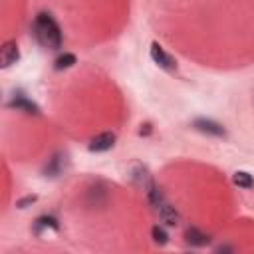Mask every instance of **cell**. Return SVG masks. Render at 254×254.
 <instances>
[{"label": "cell", "mask_w": 254, "mask_h": 254, "mask_svg": "<svg viewBox=\"0 0 254 254\" xmlns=\"http://www.w3.org/2000/svg\"><path fill=\"white\" fill-rule=\"evenodd\" d=\"M42 228H52V230H58V220H56L54 216L44 214V216H40V218L36 220V234H40V230H42Z\"/></svg>", "instance_id": "11"}, {"label": "cell", "mask_w": 254, "mask_h": 254, "mask_svg": "<svg viewBox=\"0 0 254 254\" xmlns=\"http://www.w3.org/2000/svg\"><path fill=\"white\" fill-rule=\"evenodd\" d=\"M131 181L137 185V187H141L143 190H151L155 185H153V179H151V175H149V171L143 167V165H135L133 169H131Z\"/></svg>", "instance_id": "5"}, {"label": "cell", "mask_w": 254, "mask_h": 254, "mask_svg": "<svg viewBox=\"0 0 254 254\" xmlns=\"http://www.w3.org/2000/svg\"><path fill=\"white\" fill-rule=\"evenodd\" d=\"M113 145H115V133L105 131V133H99V135H95L91 139L89 151L91 153H103V151H109Z\"/></svg>", "instance_id": "4"}, {"label": "cell", "mask_w": 254, "mask_h": 254, "mask_svg": "<svg viewBox=\"0 0 254 254\" xmlns=\"http://www.w3.org/2000/svg\"><path fill=\"white\" fill-rule=\"evenodd\" d=\"M185 240L190 246H206L208 244V236L204 232H200L198 228H192V226L185 230Z\"/></svg>", "instance_id": "8"}, {"label": "cell", "mask_w": 254, "mask_h": 254, "mask_svg": "<svg viewBox=\"0 0 254 254\" xmlns=\"http://www.w3.org/2000/svg\"><path fill=\"white\" fill-rule=\"evenodd\" d=\"M10 107H14V109H18V111H24V113H34V115H38V107H36L30 99H26L24 95L14 97V99L10 101Z\"/></svg>", "instance_id": "9"}, {"label": "cell", "mask_w": 254, "mask_h": 254, "mask_svg": "<svg viewBox=\"0 0 254 254\" xmlns=\"http://www.w3.org/2000/svg\"><path fill=\"white\" fill-rule=\"evenodd\" d=\"M34 36L36 40L44 46V48H50V50H58L62 48V32H60V26L56 24V20L42 12L36 16V22H34Z\"/></svg>", "instance_id": "1"}, {"label": "cell", "mask_w": 254, "mask_h": 254, "mask_svg": "<svg viewBox=\"0 0 254 254\" xmlns=\"http://www.w3.org/2000/svg\"><path fill=\"white\" fill-rule=\"evenodd\" d=\"M151 60L161 67V69H165V71H175L177 69V62H175V58H171L157 42H153L151 44Z\"/></svg>", "instance_id": "2"}, {"label": "cell", "mask_w": 254, "mask_h": 254, "mask_svg": "<svg viewBox=\"0 0 254 254\" xmlns=\"http://www.w3.org/2000/svg\"><path fill=\"white\" fill-rule=\"evenodd\" d=\"M151 236H153V240H155V244H159V246H165L167 242H169V234L161 228V226H153V230H151Z\"/></svg>", "instance_id": "13"}, {"label": "cell", "mask_w": 254, "mask_h": 254, "mask_svg": "<svg viewBox=\"0 0 254 254\" xmlns=\"http://www.w3.org/2000/svg\"><path fill=\"white\" fill-rule=\"evenodd\" d=\"M232 181H234V185H238V187H242V189H252V187H254V179H252V175L246 173V171H236V173L232 175Z\"/></svg>", "instance_id": "10"}, {"label": "cell", "mask_w": 254, "mask_h": 254, "mask_svg": "<svg viewBox=\"0 0 254 254\" xmlns=\"http://www.w3.org/2000/svg\"><path fill=\"white\" fill-rule=\"evenodd\" d=\"M73 64H77V58L73 54H62L58 60H56V69H67L71 67Z\"/></svg>", "instance_id": "12"}, {"label": "cell", "mask_w": 254, "mask_h": 254, "mask_svg": "<svg viewBox=\"0 0 254 254\" xmlns=\"http://www.w3.org/2000/svg\"><path fill=\"white\" fill-rule=\"evenodd\" d=\"M20 60V52H18V44L16 42H6L0 50V65L2 67H10L12 64H16Z\"/></svg>", "instance_id": "6"}, {"label": "cell", "mask_w": 254, "mask_h": 254, "mask_svg": "<svg viewBox=\"0 0 254 254\" xmlns=\"http://www.w3.org/2000/svg\"><path fill=\"white\" fill-rule=\"evenodd\" d=\"M32 202H36V196L34 194H30V196H24V198H20L16 204H18V208H26L28 204H32Z\"/></svg>", "instance_id": "14"}, {"label": "cell", "mask_w": 254, "mask_h": 254, "mask_svg": "<svg viewBox=\"0 0 254 254\" xmlns=\"http://www.w3.org/2000/svg\"><path fill=\"white\" fill-rule=\"evenodd\" d=\"M157 212H159V218H161L167 226L179 224V212L175 210V206H171V204H167V202H161V204L157 206Z\"/></svg>", "instance_id": "7"}, {"label": "cell", "mask_w": 254, "mask_h": 254, "mask_svg": "<svg viewBox=\"0 0 254 254\" xmlns=\"http://www.w3.org/2000/svg\"><path fill=\"white\" fill-rule=\"evenodd\" d=\"M192 125H194L196 131H200V133H204V135H212V137H224V135H226L224 127H222L220 123L212 121V119H204V117H200V119H194Z\"/></svg>", "instance_id": "3"}]
</instances>
